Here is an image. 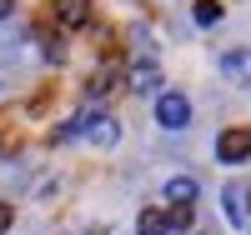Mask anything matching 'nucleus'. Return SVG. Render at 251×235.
<instances>
[{
    "label": "nucleus",
    "mask_w": 251,
    "mask_h": 235,
    "mask_svg": "<svg viewBox=\"0 0 251 235\" xmlns=\"http://www.w3.org/2000/svg\"><path fill=\"white\" fill-rule=\"evenodd\" d=\"M156 120L166 125V130H181V125L191 120V100L176 95V90H161L156 95Z\"/></svg>",
    "instance_id": "obj_1"
},
{
    "label": "nucleus",
    "mask_w": 251,
    "mask_h": 235,
    "mask_svg": "<svg viewBox=\"0 0 251 235\" xmlns=\"http://www.w3.org/2000/svg\"><path fill=\"white\" fill-rule=\"evenodd\" d=\"M216 155H221L226 165L246 160V155H251V125H231V130H221V140H216Z\"/></svg>",
    "instance_id": "obj_2"
},
{
    "label": "nucleus",
    "mask_w": 251,
    "mask_h": 235,
    "mask_svg": "<svg viewBox=\"0 0 251 235\" xmlns=\"http://www.w3.org/2000/svg\"><path fill=\"white\" fill-rule=\"evenodd\" d=\"M75 130L86 135V140H96V145H116V135H121V130H116V120H111V115H100V110H96V115H91V110H86V115H75Z\"/></svg>",
    "instance_id": "obj_3"
},
{
    "label": "nucleus",
    "mask_w": 251,
    "mask_h": 235,
    "mask_svg": "<svg viewBox=\"0 0 251 235\" xmlns=\"http://www.w3.org/2000/svg\"><path fill=\"white\" fill-rule=\"evenodd\" d=\"M131 90H136V95H156V90H161V70H156V60H141V65L131 70Z\"/></svg>",
    "instance_id": "obj_4"
},
{
    "label": "nucleus",
    "mask_w": 251,
    "mask_h": 235,
    "mask_svg": "<svg viewBox=\"0 0 251 235\" xmlns=\"http://www.w3.org/2000/svg\"><path fill=\"white\" fill-rule=\"evenodd\" d=\"M60 25L66 30H80V25H91V0H60Z\"/></svg>",
    "instance_id": "obj_5"
},
{
    "label": "nucleus",
    "mask_w": 251,
    "mask_h": 235,
    "mask_svg": "<svg viewBox=\"0 0 251 235\" xmlns=\"http://www.w3.org/2000/svg\"><path fill=\"white\" fill-rule=\"evenodd\" d=\"M221 75H226V80L251 85V50H231V55H221Z\"/></svg>",
    "instance_id": "obj_6"
},
{
    "label": "nucleus",
    "mask_w": 251,
    "mask_h": 235,
    "mask_svg": "<svg viewBox=\"0 0 251 235\" xmlns=\"http://www.w3.org/2000/svg\"><path fill=\"white\" fill-rule=\"evenodd\" d=\"M166 200H171V205H191L196 200V180L191 175H171V180H166Z\"/></svg>",
    "instance_id": "obj_7"
},
{
    "label": "nucleus",
    "mask_w": 251,
    "mask_h": 235,
    "mask_svg": "<svg viewBox=\"0 0 251 235\" xmlns=\"http://www.w3.org/2000/svg\"><path fill=\"white\" fill-rule=\"evenodd\" d=\"M116 80H121V75H116V65H106V70H96V75L86 80V95H91V100H100V95H111V90H116Z\"/></svg>",
    "instance_id": "obj_8"
},
{
    "label": "nucleus",
    "mask_w": 251,
    "mask_h": 235,
    "mask_svg": "<svg viewBox=\"0 0 251 235\" xmlns=\"http://www.w3.org/2000/svg\"><path fill=\"white\" fill-rule=\"evenodd\" d=\"M141 235H166L171 230V210H141Z\"/></svg>",
    "instance_id": "obj_9"
},
{
    "label": "nucleus",
    "mask_w": 251,
    "mask_h": 235,
    "mask_svg": "<svg viewBox=\"0 0 251 235\" xmlns=\"http://www.w3.org/2000/svg\"><path fill=\"white\" fill-rule=\"evenodd\" d=\"M191 15H196V25H216L221 20V0H196Z\"/></svg>",
    "instance_id": "obj_10"
},
{
    "label": "nucleus",
    "mask_w": 251,
    "mask_h": 235,
    "mask_svg": "<svg viewBox=\"0 0 251 235\" xmlns=\"http://www.w3.org/2000/svg\"><path fill=\"white\" fill-rule=\"evenodd\" d=\"M171 230H191V205H171Z\"/></svg>",
    "instance_id": "obj_11"
},
{
    "label": "nucleus",
    "mask_w": 251,
    "mask_h": 235,
    "mask_svg": "<svg viewBox=\"0 0 251 235\" xmlns=\"http://www.w3.org/2000/svg\"><path fill=\"white\" fill-rule=\"evenodd\" d=\"M46 60H55V65H60V60H66V45H60V35H55V40L46 35Z\"/></svg>",
    "instance_id": "obj_12"
},
{
    "label": "nucleus",
    "mask_w": 251,
    "mask_h": 235,
    "mask_svg": "<svg viewBox=\"0 0 251 235\" xmlns=\"http://www.w3.org/2000/svg\"><path fill=\"white\" fill-rule=\"evenodd\" d=\"M10 220H15V210H10L5 200H0V235H5V230H10Z\"/></svg>",
    "instance_id": "obj_13"
},
{
    "label": "nucleus",
    "mask_w": 251,
    "mask_h": 235,
    "mask_svg": "<svg viewBox=\"0 0 251 235\" xmlns=\"http://www.w3.org/2000/svg\"><path fill=\"white\" fill-rule=\"evenodd\" d=\"M10 10H15V0H0V20H5V15H10Z\"/></svg>",
    "instance_id": "obj_14"
},
{
    "label": "nucleus",
    "mask_w": 251,
    "mask_h": 235,
    "mask_svg": "<svg viewBox=\"0 0 251 235\" xmlns=\"http://www.w3.org/2000/svg\"><path fill=\"white\" fill-rule=\"evenodd\" d=\"M246 200H251V190H246Z\"/></svg>",
    "instance_id": "obj_15"
}]
</instances>
